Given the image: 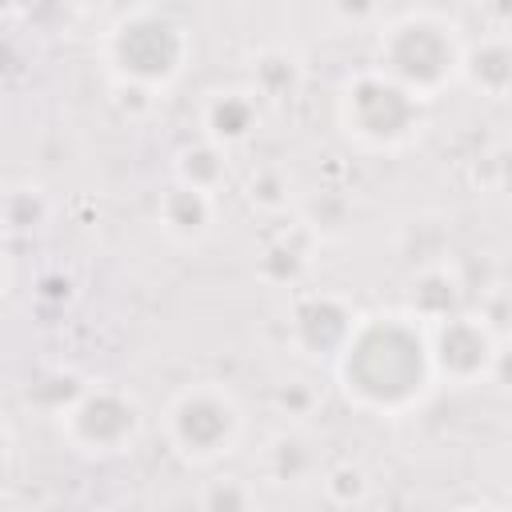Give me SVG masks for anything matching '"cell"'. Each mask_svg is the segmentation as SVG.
I'll return each instance as SVG.
<instances>
[{
    "mask_svg": "<svg viewBox=\"0 0 512 512\" xmlns=\"http://www.w3.org/2000/svg\"><path fill=\"white\" fill-rule=\"evenodd\" d=\"M340 396L368 416H408L436 392L432 336L408 308L360 312L348 344L332 364Z\"/></svg>",
    "mask_w": 512,
    "mask_h": 512,
    "instance_id": "cell-1",
    "label": "cell"
},
{
    "mask_svg": "<svg viewBox=\"0 0 512 512\" xmlns=\"http://www.w3.org/2000/svg\"><path fill=\"white\" fill-rule=\"evenodd\" d=\"M468 40L460 28L428 8L400 12L380 24L376 32V68L388 72L396 84L416 92L420 100H436L452 84H460Z\"/></svg>",
    "mask_w": 512,
    "mask_h": 512,
    "instance_id": "cell-2",
    "label": "cell"
},
{
    "mask_svg": "<svg viewBox=\"0 0 512 512\" xmlns=\"http://www.w3.org/2000/svg\"><path fill=\"white\" fill-rule=\"evenodd\" d=\"M244 404L220 380H192L176 388L160 412L164 444L188 468H212L228 460L244 440Z\"/></svg>",
    "mask_w": 512,
    "mask_h": 512,
    "instance_id": "cell-3",
    "label": "cell"
},
{
    "mask_svg": "<svg viewBox=\"0 0 512 512\" xmlns=\"http://www.w3.org/2000/svg\"><path fill=\"white\" fill-rule=\"evenodd\" d=\"M424 104L428 100H420L372 64L344 76L336 92V124L344 140L360 152H400L420 136Z\"/></svg>",
    "mask_w": 512,
    "mask_h": 512,
    "instance_id": "cell-4",
    "label": "cell"
},
{
    "mask_svg": "<svg viewBox=\"0 0 512 512\" xmlns=\"http://www.w3.org/2000/svg\"><path fill=\"white\" fill-rule=\"evenodd\" d=\"M192 56L188 28L160 8H132L116 16L104 32V64L112 80H132L156 92H168Z\"/></svg>",
    "mask_w": 512,
    "mask_h": 512,
    "instance_id": "cell-5",
    "label": "cell"
},
{
    "mask_svg": "<svg viewBox=\"0 0 512 512\" xmlns=\"http://www.w3.org/2000/svg\"><path fill=\"white\" fill-rule=\"evenodd\" d=\"M56 424H60L64 444L76 456L116 460L140 444L148 416H144V404L136 400V392L96 380V384H84L76 392V400L56 412Z\"/></svg>",
    "mask_w": 512,
    "mask_h": 512,
    "instance_id": "cell-6",
    "label": "cell"
},
{
    "mask_svg": "<svg viewBox=\"0 0 512 512\" xmlns=\"http://www.w3.org/2000/svg\"><path fill=\"white\" fill-rule=\"evenodd\" d=\"M428 336H432V364H436L440 384L472 388L496 376L500 336L484 312L456 308L452 316L428 324Z\"/></svg>",
    "mask_w": 512,
    "mask_h": 512,
    "instance_id": "cell-7",
    "label": "cell"
},
{
    "mask_svg": "<svg viewBox=\"0 0 512 512\" xmlns=\"http://www.w3.org/2000/svg\"><path fill=\"white\" fill-rule=\"evenodd\" d=\"M356 320H360V312L352 308L348 296H340L332 288H308V292L292 296L288 320H284V336H288V348L300 360L336 364V356L348 344Z\"/></svg>",
    "mask_w": 512,
    "mask_h": 512,
    "instance_id": "cell-8",
    "label": "cell"
},
{
    "mask_svg": "<svg viewBox=\"0 0 512 512\" xmlns=\"http://www.w3.org/2000/svg\"><path fill=\"white\" fill-rule=\"evenodd\" d=\"M264 124V100L252 92V84H228L212 88L200 100V132L204 140L236 152L244 148Z\"/></svg>",
    "mask_w": 512,
    "mask_h": 512,
    "instance_id": "cell-9",
    "label": "cell"
},
{
    "mask_svg": "<svg viewBox=\"0 0 512 512\" xmlns=\"http://www.w3.org/2000/svg\"><path fill=\"white\" fill-rule=\"evenodd\" d=\"M216 216H220L216 192L184 184V180H172L156 200V224L180 248H200L204 240H212Z\"/></svg>",
    "mask_w": 512,
    "mask_h": 512,
    "instance_id": "cell-10",
    "label": "cell"
},
{
    "mask_svg": "<svg viewBox=\"0 0 512 512\" xmlns=\"http://www.w3.org/2000/svg\"><path fill=\"white\" fill-rule=\"evenodd\" d=\"M260 476L272 488H292V484H308L320 476V452L312 444V436L300 424H288L280 432H272L260 448Z\"/></svg>",
    "mask_w": 512,
    "mask_h": 512,
    "instance_id": "cell-11",
    "label": "cell"
},
{
    "mask_svg": "<svg viewBox=\"0 0 512 512\" xmlns=\"http://www.w3.org/2000/svg\"><path fill=\"white\" fill-rule=\"evenodd\" d=\"M460 80L488 100H504L512 92V36L484 32L480 40H468Z\"/></svg>",
    "mask_w": 512,
    "mask_h": 512,
    "instance_id": "cell-12",
    "label": "cell"
},
{
    "mask_svg": "<svg viewBox=\"0 0 512 512\" xmlns=\"http://www.w3.org/2000/svg\"><path fill=\"white\" fill-rule=\"evenodd\" d=\"M312 248H316V236L304 224H292L288 232H276L260 248L256 276L268 288H300L304 276H308V268H312Z\"/></svg>",
    "mask_w": 512,
    "mask_h": 512,
    "instance_id": "cell-13",
    "label": "cell"
},
{
    "mask_svg": "<svg viewBox=\"0 0 512 512\" xmlns=\"http://www.w3.org/2000/svg\"><path fill=\"white\" fill-rule=\"evenodd\" d=\"M404 308L412 316H420L424 324H436L444 316H452L456 308H464V280L456 276V268L448 264H424L412 280H408V300Z\"/></svg>",
    "mask_w": 512,
    "mask_h": 512,
    "instance_id": "cell-14",
    "label": "cell"
},
{
    "mask_svg": "<svg viewBox=\"0 0 512 512\" xmlns=\"http://www.w3.org/2000/svg\"><path fill=\"white\" fill-rule=\"evenodd\" d=\"M300 60H296V52H288V48H260L256 56H252V92L264 100V104H276V100H284V96H292L296 88H300Z\"/></svg>",
    "mask_w": 512,
    "mask_h": 512,
    "instance_id": "cell-15",
    "label": "cell"
},
{
    "mask_svg": "<svg viewBox=\"0 0 512 512\" xmlns=\"http://www.w3.org/2000/svg\"><path fill=\"white\" fill-rule=\"evenodd\" d=\"M172 176L184 180V184H196V188H208L216 192L228 176V148L212 144V140H196V144H184L176 152V164H172Z\"/></svg>",
    "mask_w": 512,
    "mask_h": 512,
    "instance_id": "cell-16",
    "label": "cell"
},
{
    "mask_svg": "<svg viewBox=\"0 0 512 512\" xmlns=\"http://www.w3.org/2000/svg\"><path fill=\"white\" fill-rule=\"evenodd\" d=\"M48 220H52V204H48V196H44L40 184L28 180V184H12V188L4 192V228H8L12 240H16V236H36V232H44Z\"/></svg>",
    "mask_w": 512,
    "mask_h": 512,
    "instance_id": "cell-17",
    "label": "cell"
},
{
    "mask_svg": "<svg viewBox=\"0 0 512 512\" xmlns=\"http://www.w3.org/2000/svg\"><path fill=\"white\" fill-rule=\"evenodd\" d=\"M244 200H248L256 212H264V216H280V212H288V204L296 200L292 172L280 168V164H264V168H256V172L248 176V184H244Z\"/></svg>",
    "mask_w": 512,
    "mask_h": 512,
    "instance_id": "cell-18",
    "label": "cell"
},
{
    "mask_svg": "<svg viewBox=\"0 0 512 512\" xmlns=\"http://www.w3.org/2000/svg\"><path fill=\"white\" fill-rule=\"evenodd\" d=\"M316 484H320V496L328 504H336V508H352V504H364L372 496V480H368V472L356 460H332V464H324L320 476H316Z\"/></svg>",
    "mask_w": 512,
    "mask_h": 512,
    "instance_id": "cell-19",
    "label": "cell"
},
{
    "mask_svg": "<svg viewBox=\"0 0 512 512\" xmlns=\"http://www.w3.org/2000/svg\"><path fill=\"white\" fill-rule=\"evenodd\" d=\"M348 216H352V204H348V196L336 192V188H324V192H316V196H308V200L300 204V224H304L316 240L340 236V232L348 228Z\"/></svg>",
    "mask_w": 512,
    "mask_h": 512,
    "instance_id": "cell-20",
    "label": "cell"
},
{
    "mask_svg": "<svg viewBox=\"0 0 512 512\" xmlns=\"http://www.w3.org/2000/svg\"><path fill=\"white\" fill-rule=\"evenodd\" d=\"M272 408H276L288 424H304V420L320 408V392H316V384H312V380L292 376V380L276 384V392H272Z\"/></svg>",
    "mask_w": 512,
    "mask_h": 512,
    "instance_id": "cell-21",
    "label": "cell"
},
{
    "mask_svg": "<svg viewBox=\"0 0 512 512\" xmlns=\"http://www.w3.org/2000/svg\"><path fill=\"white\" fill-rule=\"evenodd\" d=\"M204 508L212 512H236V508H256V488L248 480H236V476H220V480H208L196 496Z\"/></svg>",
    "mask_w": 512,
    "mask_h": 512,
    "instance_id": "cell-22",
    "label": "cell"
},
{
    "mask_svg": "<svg viewBox=\"0 0 512 512\" xmlns=\"http://www.w3.org/2000/svg\"><path fill=\"white\" fill-rule=\"evenodd\" d=\"M112 104L128 120H144L160 104V92L156 88H144V84H132V80H112Z\"/></svg>",
    "mask_w": 512,
    "mask_h": 512,
    "instance_id": "cell-23",
    "label": "cell"
},
{
    "mask_svg": "<svg viewBox=\"0 0 512 512\" xmlns=\"http://www.w3.org/2000/svg\"><path fill=\"white\" fill-rule=\"evenodd\" d=\"M324 4L340 28H372L384 12V0H324Z\"/></svg>",
    "mask_w": 512,
    "mask_h": 512,
    "instance_id": "cell-24",
    "label": "cell"
},
{
    "mask_svg": "<svg viewBox=\"0 0 512 512\" xmlns=\"http://www.w3.org/2000/svg\"><path fill=\"white\" fill-rule=\"evenodd\" d=\"M488 32H508L512 36V0H476Z\"/></svg>",
    "mask_w": 512,
    "mask_h": 512,
    "instance_id": "cell-25",
    "label": "cell"
},
{
    "mask_svg": "<svg viewBox=\"0 0 512 512\" xmlns=\"http://www.w3.org/2000/svg\"><path fill=\"white\" fill-rule=\"evenodd\" d=\"M492 380H504L512 388V336L500 340V360H496V376Z\"/></svg>",
    "mask_w": 512,
    "mask_h": 512,
    "instance_id": "cell-26",
    "label": "cell"
},
{
    "mask_svg": "<svg viewBox=\"0 0 512 512\" xmlns=\"http://www.w3.org/2000/svg\"><path fill=\"white\" fill-rule=\"evenodd\" d=\"M76 8H96V4H104V0H72Z\"/></svg>",
    "mask_w": 512,
    "mask_h": 512,
    "instance_id": "cell-27",
    "label": "cell"
}]
</instances>
